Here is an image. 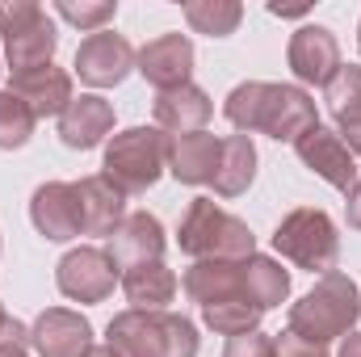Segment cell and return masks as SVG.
Wrapping results in <instances>:
<instances>
[{"label": "cell", "mask_w": 361, "mask_h": 357, "mask_svg": "<svg viewBox=\"0 0 361 357\" xmlns=\"http://www.w3.org/2000/svg\"><path fill=\"white\" fill-rule=\"evenodd\" d=\"M227 118L252 135V131H265L273 139H290L298 143L315 122V101L302 89H286V85H240V89L227 97Z\"/></svg>", "instance_id": "1"}, {"label": "cell", "mask_w": 361, "mask_h": 357, "mask_svg": "<svg viewBox=\"0 0 361 357\" xmlns=\"http://www.w3.org/2000/svg\"><path fill=\"white\" fill-rule=\"evenodd\" d=\"M361 315L357 303V286L345 273H328L302 303L290 307V332L307 345H328L336 337H345Z\"/></svg>", "instance_id": "2"}, {"label": "cell", "mask_w": 361, "mask_h": 357, "mask_svg": "<svg viewBox=\"0 0 361 357\" xmlns=\"http://www.w3.org/2000/svg\"><path fill=\"white\" fill-rule=\"evenodd\" d=\"M109 349L118 357H193L197 353V332L180 315L126 311L109 324Z\"/></svg>", "instance_id": "3"}, {"label": "cell", "mask_w": 361, "mask_h": 357, "mask_svg": "<svg viewBox=\"0 0 361 357\" xmlns=\"http://www.w3.org/2000/svg\"><path fill=\"white\" fill-rule=\"evenodd\" d=\"M180 248L189 257H202V261H248L252 257V231L219 210L210 198H197L180 223Z\"/></svg>", "instance_id": "4"}, {"label": "cell", "mask_w": 361, "mask_h": 357, "mask_svg": "<svg viewBox=\"0 0 361 357\" xmlns=\"http://www.w3.org/2000/svg\"><path fill=\"white\" fill-rule=\"evenodd\" d=\"M169 160V139L152 126H135L114 135L109 152H105V181L118 193H143L147 185H156L160 169Z\"/></svg>", "instance_id": "5"}, {"label": "cell", "mask_w": 361, "mask_h": 357, "mask_svg": "<svg viewBox=\"0 0 361 357\" xmlns=\"http://www.w3.org/2000/svg\"><path fill=\"white\" fill-rule=\"evenodd\" d=\"M277 253L290 257L298 269H311V273H324V269L336 265V227L324 210H294L290 219H281L277 236H273Z\"/></svg>", "instance_id": "6"}, {"label": "cell", "mask_w": 361, "mask_h": 357, "mask_svg": "<svg viewBox=\"0 0 361 357\" xmlns=\"http://www.w3.org/2000/svg\"><path fill=\"white\" fill-rule=\"evenodd\" d=\"M0 34H4L13 76L42 68L55 55V25L38 4H0Z\"/></svg>", "instance_id": "7"}, {"label": "cell", "mask_w": 361, "mask_h": 357, "mask_svg": "<svg viewBox=\"0 0 361 357\" xmlns=\"http://www.w3.org/2000/svg\"><path fill=\"white\" fill-rule=\"evenodd\" d=\"M130 63H135V51H130V42H126L122 34H114V30L89 34V38L80 42V51H76V72H80V80L92 85V89L118 85V80L130 72Z\"/></svg>", "instance_id": "8"}, {"label": "cell", "mask_w": 361, "mask_h": 357, "mask_svg": "<svg viewBox=\"0 0 361 357\" xmlns=\"http://www.w3.org/2000/svg\"><path fill=\"white\" fill-rule=\"evenodd\" d=\"M118 282V265L101 248H76L59 261V290L76 303H101Z\"/></svg>", "instance_id": "9"}, {"label": "cell", "mask_w": 361, "mask_h": 357, "mask_svg": "<svg viewBox=\"0 0 361 357\" xmlns=\"http://www.w3.org/2000/svg\"><path fill=\"white\" fill-rule=\"evenodd\" d=\"M294 152H298V160H302L307 169H315V173L328 181V185H336V189H345V193L357 185V164H353V152L345 147V139H341L336 131L311 126V131L294 143Z\"/></svg>", "instance_id": "10"}, {"label": "cell", "mask_w": 361, "mask_h": 357, "mask_svg": "<svg viewBox=\"0 0 361 357\" xmlns=\"http://www.w3.org/2000/svg\"><path fill=\"white\" fill-rule=\"evenodd\" d=\"M290 68H294L298 80L328 85L341 72V47H336V38L324 25H302L290 38Z\"/></svg>", "instance_id": "11"}, {"label": "cell", "mask_w": 361, "mask_h": 357, "mask_svg": "<svg viewBox=\"0 0 361 357\" xmlns=\"http://www.w3.org/2000/svg\"><path fill=\"white\" fill-rule=\"evenodd\" d=\"M34 227L47 236V240H72V236H85L80 231V202H76V185H63V181H51L34 193Z\"/></svg>", "instance_id": "12"}, {"label": "cell", "mask_w": 361, "mask_h": 357, "mask_svg": "<svg viewBox=\"0 0 361 357\" xmlns=\"http://www.w3.org/2000/svg\"><path fill=\"white\" fill-rule=\"evenodd\" d=\"M189 68H193V47L180 34H164V38H156L139 51V72L160 92L189 85Z\"/></svg>", "instance_id": "13"}, {"label": "cell", "mask_w": 361, "mask_h": 357, "mask_svg": "<svg viewBox=\"0 0 361 357\" xmlns=\"http://www.w3.org/2000/svg\"><path fill=\"white\" fill-rule=\"evenodd\" d=\"M89 324L76 315V311H63V307H51L38 315L30 341L42 357H85L89 353Z\"/></svg>", "instance_id": "14"}, {"label": "cell", "mask_w": 361, "mask_h": 357, "mask_svg": "<svg viewBox=\"0 0 361 357\" xmlns=\"http://www.w3.org/2000/svg\"><path fill=\"white\" fill-rule=\"evenodd\" d=\"M13 92L30 105L34 118H47V114H63L72 105V80L68 72L42 63V68H30V72H17L13 76Z\"/></svg>", "instance_id": "15"}, {"label": "cell", "mask_w": 361, "mask_h": 357, "mask_svg": "<svg viewBox=\"0 0 361 357\" xmlns=\"http://www.w3.org/2000/svg\"><path fill=\"white\" fill-rule=\"evenodd\" d=\"M160 253H164V231L152 214L122 219V227L114 231V244H109V257L118 269L152 265V261H160Z\"/></svg>", "instance_id": "16"}, {"label": "cell", "mask_w": 361, "mask_h": 357, "mask_svg": "<svg viewBox=\"0 0 361 357\" xmlns=\"http://www.w3.org/2000/svg\"><path fill=\"white\" fill-rule=\"evenodd\" d=\"M219 156H223V139H214V135H206V131L169 139V164H173V173H177L180 181H189V185L214 181Z\"/></svg>", "instance_id": "17"}, {"label": "cell", "mask_w": 361, "mask_h": 357, "mask_svg": "<svg viewBox=\"0 0 361 357\" xmlns=\"http://www.w3.org/2000/svg\"><path fill=\"white\" fill-rule=\"evenodd\" d=\"M114 126V109L101 97H72V105L59 114V135L68 147H97Z\"/></svg>", "instance_id": "18"}, {"label": "cell", "mask_w": 361, "mask_h": 357, "mask_svg": "<svg viewBox=\"0 0 361 357\" xmlns=\"http://www.w3.org/2000/svg\"><path fill=\"white\" fill-rule=\"evenodd\" d=\"M76 202H80V231L85 236H114L122 227V193L105 177L80 181Z\"/></svg>", "instance_id": "19"}, {"label": "cell", "mask_w": 361, "mask_h": 357, "mask_svg": "<svg viewBox=\"0 0 361 357\" xmlns=\"http://www.w3.org/2000/svg\"><path fill=\"white\" fill-rule=\"evenodd\" d=\"M324 89H328V105L341 122L345 147L361 156V68H341Z\"/></svg>", "instance_id": "20"}, {"label": "cell", "mask_w": 361, "mask_h": 357, "mask_svg": "<svg viewBox=\"0 0 361 357\" xmlns=\"http://www.w3.org/2000/svg\"><path fill=\"white\" fill-rule=\"evenodd\" d=\"M206 118H210V97H206L202 89H193V85H180V89L160 92V101H156V122L169 126V131H177V135L202 131Z\"/></svg>", "instance_id": "21"}, {"label": "cell", "mask_w": 361, "mask_h": 357, "mask_svg": "<svg viewBox=\"0 0 361 357\" xmlns=\"http://www.w3.org/2000/svg\"><path fill=\"white\" fill-rule=\"evenodd\" d=\"M122 290H126V298L135 303V311H160L164 303H173L177 277H173V269H164L160 261H152V265L126 269V273H122Z\"/></svg>", "instance_id": "22"}, {"label": "cell", "mask_w": 361, "mask_h": 357, "mask_svg": "<svg viewBox=\"0 0 361 357\" xmlns=\"http://www.w3.org/2000/svg\"><path fill=\"white\" fill-rule=\"evenodd\" d=\"M252 173H257V152H252V139L248 135H231L223 139V156H219V173H214V189L223 198H235L252 185Z\"/></svg>", "instance_id": "23"}, {"label": "cell", "mask_w": 361, "mask_h": 357, "mask_svg": "<svg viewBox=\"0 0 361 357\" xmlns=\"http://www.w3.org/2000/svg\"><path fill=\"white\" fill-rule=\"evenodd\" d=\"M244 294H248V303L257 311H269L290 294V277L269 257H248L244 261Z\"/></svg>", "instance_id": "24"}, {"label": "cell", "mask_w": 361, "mask_h": 357, "mask_svg": "<svg viewBox=\"0 0 361 357\" xmlns=\"http://www.w3.org/2000/svg\"><path fill=\"white\" fill-rule=\"evenodd\" d=\"M185 17H189V25H193L197 34L223 38V34H231V30L240 25L244 8H240L235 0H193V4H185Z\"/></svg>", "instance_id": "25"}, {"label": "cell", "mask_w": 361, "mask_h": 357, "mask_svg": "<svg viewBox=\"0 0 361 357\" xmlns=\"http://www.w3.org/2000/svg\"><path fill=\"white\" fill-rule=\"evenodd\" d=\"M202 311H206V324H210L214 332H227V337L252 332L257 320L265 315V311H257L248 298H227V303H214V307H202Z\"/></svg>", "instance_id": "26"}, {"label": "cell", "mask_w": 361, "mask_h": 357, "mask_svg": "<svg viewBox=\"0 0 361 357\" xmlns=\"http://www.w3.org/2000/svg\"><path fill=\"white\" fill-rule=\"evenodd\" d=\"M34 131V114L17 92H0V147H21Z\"/></svg>", "instance_id": "27"}, {"label": "cell", "mask_w": 361, "mask_h": 357, "mask_svg": "<svg viewBox=\"0 0 361 357\" xmlns=\"http://www.w3.org/2000/svg\"><path fill=\"white\" fill-rule=\"evenodd\" d=\"M59 17L76 21L80 30H101L105 21H114V4H59Z\"/></svg>", "instance_id": "28"}, {"label": "cell", "mask_w": 361, "mask_h": 357, "mask_svg": "<svg viewBox=\"0 0 361 357\" xmlns=\"http://www.w3.org/2000/svg\"><path fill=\"white\" fill-rule=\"evenodd\" d=\"M223 357H277L273 353V341L261 337V332H244V337H231L227 353Z\"/></svg>", "instance_id": "29"}, {"label": "cell", "mask_w": 361, "mask_h": 357, "mask_svg": "<svg viewBox=\"0 0 361 357\" xmlns=\"http://www.w3.org/2000/svg\"><path fill=\"white\" fill-rule=\"evenodd\" d=\"M273 353H277V357H324V349H319V345L298 341L294 332H286V337H277V341H273Z\"/></svg>", "instance_id": "30"}, {"label": "cell", "mask_w": 361, "mask_h": 357, "mask_svg": "<svg viewBox=\"0 0 361 357\" xmlns=\"http://www.w3.org/2000/svg\"><path fill=\"white\" fill-rule=\"evenodd\" d=\"M349 227H357L361 231V181L349 189Z\"/></svg>", "instance_id": "31"}, {"label": "cell", "mask_w": 361, "mask_h": 357, "mask_svg": "<svg viewBox=\"0 0 361 357\" xmlns=\"http://www.w3.org/2000/svg\"><path fill=\"white\" fill-rule=\"evenodd\" d=\"M8 337H25V328H21L17 320H8L4 307H0V341H8Z\"/></svg>", "instance_id": "32"}, {"label": "cell", "mask_w": 361, "mask_h": 357, "mask_svg": "<svg viewBox=\"0 0 361 357\" xmlns=\"http://www.w3.org/2000/svg\"><path fill=\"white\" fill-rule=\"evenodd\" d=\"M25 341H30V337H8V341H0V357H25V349H21Z\"/></svg>", "instance_id": "33"}, {"label": "cell", "mask_w": 361, "mask_h": 357, "mask_svg": "<svg viewBox=\"0 0 361 357\" xmlns=\"http://www.w3.org/2000/svg\"><path fill=\"white\" fill-rule=\"evenodd\" d=\"M341 357H361V332H357V337H345V345H341Z\"/></svg>", "instance_id": "34"}, {"label": "cell", "mask_w": 361, "mask_h": 357, "mask_svg": "<svg viewBox=\"0 0 361 357\" xmlns=\"http://www.w3.org/2000/svg\"><path fill=\"white\" fill-rule=\"evenodd\" d=\"M85 357H118V353H114L109 345H89V353H85Z\"/></svg>", "instance_id": "35"}]
</instances>
